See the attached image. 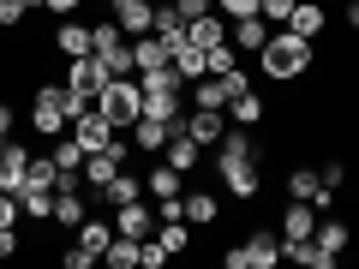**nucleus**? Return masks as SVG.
Segmentation results:
<instances>
[{
	"instance_id": "nucleus-31",
	"label": "nucleus",
	"mask_w": 359,
	"mask_h": 269,
	"mask_svg": "<svg viewBox=\"0 0 359 269\" xmlns=\"http://www.w3.org/2000/svg\"><path fill=\"white\" fill-rule=\"evenodd\" d=\"M114 48H126V30H120L114 13H108L102 25H90V54H114Z\"/></svg>"
},
{
	"instance_id": "nucleus-17",
	"label": "nucleus",
	"mask_w": 359,
	"mask_h": 269,
	"mask_svg": "<svg viewBox=\"0 0 359 269\" xmlns=\"http://www.w3.org/2000/svg\"><path fill=\"white\" fill-rule=\"evenodd\" d=\"M318 233V209L306 204V198H294V204L282 209V240H311Z\"/></svg>"
},
{
	"instance_id": "nucleus-29",
	"label": "nucleus",
	"mask_w": 359,
	"mask_h": 269,
	"mask_svg": "<svg viewBox=\"0 0 359 269\" xmlns=\"http://www.w3.org/2000/svg\"><path fill=\"white\" fill-rule=\"evenodd\" d=\"M192 108H222V114H228V84H222L216 72H204L192 84Z\"/></svg>"
},
{
	"instance_id": "nucleus-30",
	"label": "nucleus",
	"mask_w": 359,
	"mask_h": 269,
	"mask_svg": "<svg viewBox=\"0 0 359 269\" xmlns=\"http://www.w3.org/2000/svg\"><path fill=\"white\" fill-rule=\"evenodd\" d=\"M18 209H25L30 221H54V192L48 186H25V192H18Z\"/></svg>"
},
{
	"instance_id": "nucleus-4",
	"label": "nucleus",
	"mask_w": 359,
	"mask_h": 269,
	"mask_svg": "<svg viewBox=\"0 0 359 269\" xmlns=\"http://www.w3.org/2000/svg\"><path fill=\"white\" fill-rule=\"evenodd\" d=\"M108 240H114V221H90V216H84V228H78V240L60 251V263H66V269H90V263H102Z\"/></svg>"
},
{
	"instance_id": "nucleus-45",
	"label": "nucleus",
	"mask_w": 359,
	"mask_h": 269,
	"mask_svg": "<svg viewBox=\"0 0 359 269\" xmlns=\"http://www.w3.org/2000/svg\"><path fill=\"white\" fill-rule=\"evenodd\" d=\"M0 156H6V138H0Z\"/></svg>"
},
{
	"instance_id": "nucleus-42",
	"label": "nucleus",
	"mask_w": 359,
	"mask_h": 269,
	"mask_svg": "<svg viewBox=\"0 0 359 269\" xmlns=\"http://www.w3.org/2000/svg\"><path fill=\"white\" fill-rule=\"evenodd\" d=\"M13 126H18V114H13L6 102H0V138H13Z\"/></svg>"
},
{
	"instance_id": "nucleus-44",
	"label": "nucleus",
	"mask_w": 359,
	"mask_h": 269,
	"mask_svg": "<svg viewBox=\"0 0 359 269\" xmlns=\"http://www.w3.org/2000/svg\"><path fill=\"white\" fill-rule=\"evenodd\" d=\"M84 0H48V13H78Z\"/></svg>"
},
{
	"instance_id": "nucleus-16",
	"label": "nucleus",
	"mask_w": 359,
	"mask_h": 269,
	"mask_svg": "<svg viewBox=\"0 0 359 269\" xmlns=\"http://www.w3.org/2000/svg\"><path fill=\"white\" fill-rule=\"evenodd\" d=\"M96 198H102L108 209H120V204H132V198H144V174H132V167H120V174L108 179V186H102V192H96Z\"/></svg>"
},
{
	"instance_id": "nucleus-7",
	"label": "nucleus",
	"mask_w": 359,
	"mask_h": 269,
	"mask_svg": "<svg viewBox=\"0 0 359 269\" xmlns=\"http://www.w3.org/2000/svg\"><path fill=\"white\" fill-rule=\"evenodd\" d=\"M222 186H228V198H240V204H252L257 192H264V167H257V156H245V162H216Z\"/></svg>"
},
{
	"instance_id": "nucleus-15",
	"label": "nucleus",
	"mask_w": 359,
	"mask_h": 269,
	"mask_svg": "<svg viewBox=\"0 0 359 269\" xmlns=\"http://www.w3.org/2000/svg\"><path fill=\"white\" fill-rule=\"evenodd\" d=\"M186 42H198V48H216V42H228V18L222 13H204V18H186Z\"/></svg>"
},
{
	"instance_id": "nucleus-6",
	"label": "nucleus",
	"mask_w": 359,
	"mask_h": 269,
	"mask_svg": "<svg viewBox=\"0 0 359 269\" xmlns=\"http://www.w3.org/2000/svg\"><path fill=\"white\" fill-rule=\"evenodd\" d=\"M108 78H114V72L102 66V54H78V60H66V84H72V96H84V102L102 96Z\"/></svg>"
},
{
	"instance_id": "nucleus-8",
	"label": "nucleus",
	"mask_w": 359,
	"mask_h": 269,
	"mask_svg": "<svg viewBox=\"0 0 359 269\" xmlns=\"http://www.w3.org/2000/svg\"><path fill=\"white\" fill-rule=\"evenodd\" d=\"M72 138L84 144V156H90V150H108V144H114V120H108V114H102L96 102H90L84 114L72 120Z\"/></svg>"
},
{
	"instance_id": "nucleus-34",
	"label": "nucleus",
	"mask_w": 359,
	"mask_h": 269,
	"mask_svg": "<svg viewBox=\"0 0 359 269\" xmlns=\"http://www.w3.org/2000/svg\"><path fill=\"white\" fill-rule=\"evenodd\" d=\"M318 179H323V186H330V192H341V186H347V162H341V156H323Z\"/></svg>"
},
{
	"instance_id": "nucleus-40",
	"label": "nucleus",
	"mask_w": 359,
	"mask_h": 269,
	"mask_svg": "<svg viewBox=\"0 0 359 269\" xmlns=\"http://www.w3.org/2000/svg\"><path fill=\"white\" fill-rule=\"evenodd\" d=\"M18 216H25V209H18V198L0 192V228H18Z\"/></svg>"
},
{
	"instance_id": "nucleus-36",
	"label": "nucleus",
	"mask_w": 359,
	"mask_h": 269,
	"mask_svg": "<svg viewBox=\"0 0 359 269\" xmlns=\"http://www.w3.org/2000/svg\"><path fill=\"white\" fill-rule=\"evenodd\" d=\"M54 162H60V167H84V144H78V138H60V144H54Z\"/></svg>"
},
{
	"instance_id": "nucleus-26",
	"label": "nucleus",
	"mask_w": 359,
	"mask_h": 269,
	"mask_svg": "<svg viewBox=\"0 0 359 269\" xmlns=\"http://www.w3.org/2000/svg\"><path fill=\"white\" fill-rule=\"evenodd\" d=\"M264 114H269V102L257 96V90H245V96H233V102H228V120H233V126H264Z\"/></svg>"
},
{
	"instance_id": "nucleus-35",
	"label": "nucleus",
	"mask_w": 359,
	"mask_h": 269,
	"mask_svg": "<svg viewBox=\"0 0 359 269\" xmlns=\"http://www.w3.org/2000/svg\"><path fill=\"white\" fill-rule=\"evenodd\" d=\"M294 6H299V0H257V13H264V18H269L276 30H282L287 18H294Z\"/></svg>"
},
{
	"instance_id": "nucleus-11",
	"label": "nucleus",
	"mask_w": 359,
	"mask_h": 269,
	"mask_svg": "<svg viewBox=\"0 0 359 269\" xmlns=\"http://www.w3.org/2000/svg\"><path fill=\"white\" fill-rule=\"evenodd\" d=\"M30 156L36 150H25V144H13L6 138V156H0V192H25V179H30Z\"/></svg>"
},
{
	"instance_id": "nucleus-5",
	"label": "nucleus",
	"mask_w": 359,
	"mask_h": 269,
	"mask_svg": "<svg viewBox=\"0 0 359 269\" xmlns=\"http://www.w3.org/2000/svg\"><path fill=\"white\" fill-rule=\"evenodd\" d=\"M126 162H132V144H126V132H114L108 150H90V156H84V186H90V192H102Z\"/></svg>"
},
{
	"instance_id": "nucleus-41",
	"label": "nucleus",
	"mask_w": 359,
	"mask_h": 269,
	"mask_svg": "<svg viewBox=\"0 0 359 269\" xmlns=\"http://www.w3.org/2000/svg\"><path fill=\"white\" fill-rule=\"evenodd\" d=\"M0 257H18V228H0Z\"/></svg>"
},
{
	"instance_id": "nucleus-32",
	"label": "nucleus",
	"mask_w": 359,
	"mask_h": 269,
	"mask_svg": "<svg viewBox=\"0 0 359 269\" xmlns=\"http://www.w3.org/2000/svg\"><path fill=\"white\" fill-rule=\"evenodd\" d=\"M132 66H138V72H144V66H168V48H162L156 30H150V36H132Z\"/></svg>"
},
{
	"instance_id": "nucleus-18",
	"label": "nucleus",
	"mask_w": 359,
	"mask_h": 269,
	"mask_svg": "<svg viewBox=\"0 0 359 269\" xmlns=\"http://www.w3.org/2000/svg\"><path fill=\"white\" fill-rule=\"evenodd\" d=\"M269 30H276V25H269L264 13H252V18H233V48H240V54H257V48L269 42Z\"/></svg>"
},
{
	"instance_id": "nucleus-28",
	"label": "nucleus",
	"mask_w": 359,
	"mask_h": 269,
	"mask_svg": "<svg viewBox=\"0 0 359 269\" xmlns=\"http://www.w3.org/2000/svg\"><path fill=\"white\" fill-rule=\"evenodd\" d=\"M138 251H144V240L114 233V240H108V251H102V263H108V269H138Z\"/></svg>"
},
{
	"instance_id": "nucleus-13",
	"label": "nucleus",
	"mask_w": 359,
	"mask_h": 269,
	"mask_svg": "<svg viewBox=\"0 0 359 269\" xmlns=\"http://www.w3.org/2000/svg\"><path fill=\"white\" fill-rule=\"evenodd\" d=\"M168 66H174V72L186 78V90H192L198 78L210 72V60H204V48H198V42H174V54H168Z\"/></svg>"
},
{
	"instance_id": "nucleus-43",
	"label": "nucleus",
	"mask_w": 359,
	"mask_h": 269,
	"mask_svg": "<svg viewBox=\"0 0 359 269\" xmlns=\"http://www.w3.org/2000/svg\"><path fill=\"white\" fill-rule=\"evenodd\" d=\"M341 25H347V30H359V0H347V6H341Z\"/></svg>"
},
{
	"instance_id": "nucleus-9",
	"label": "nucleus",
	"mask_w": 359,
	"mask_h": 269,
	"mask_svg": "<svg viewBox=\"0 0 359 269\" xmlns=\"http://www.w3.org/2000/svg\"><path fill=\"white\" fill-rule=\"evenodd\" d=\"M108 13H114V25L126 30V36H150L156 30V6L150 0H108Z\"/></svg>"
},
{
	"instance_id": "nucleus-19",
	"label": "nucleus",
	"mask_w": 359,
	"mask_h": 269,
	"mask_svg": "<svg viewBox=\"0 0 359 269\" xmlns=\"http://www.w3.org/2000/svg\"><path fill=\"white\" fill-rule=\"evenodd\" d=\"M168 138H174V126H168V120L138 114V126H132V144H138L144 156H162V150H168Z\"/></svg>"
},
{
	"instance_id": "nucleus-20",
	"label": "nucleus",
	"mask_w": 359,
	"mask_h": 269,
	"mask_svg": "<svg viewBox=\"0 0 359 269\" xmlns=\"http://www.w3.org/2000/svg\"><path fill=\"white\" fill-rule=\"evenodd\" d=\"M162 162H174L180 174H192V167L204 162V144H198L192 132H174V138H168V150H162Z\"/></svg>"
},
{
	"instance_id": "nucleus-33",
	"label": "nucleus",
	"mask_w": 359,
	"mask_h": 269,
	"mask_svg": "<svg viewBox=\"0 0 359 269\" xmlns=\"http://www.w3.org/2000/svg\"><path fill=\"white\" fill-rule=\"evenodd\" d=\"M318 192H330V186L318 179V167H294V174H287V198H306V204H311Z\"/></svg>"
},
{
	"instance_id": "nucleus-22",
	"label": "nucleus",
	"mask_w": 359,
	"mask_h": 269,
	"mask_svg": "<svg viewBox=\"0 0 359 269\" xmlns=\"http://www.w3.org/2000/svg\"><path fill=\"white\" fill-rule=\"evenodd\" d=\"M282 257H294V263H306V269H335L341 257H330L318 240H282Z\"/></svg>"
},
{
	"instance_id": "nucleus-38",
	"label": "nucleus",
	"mask_w": 359,
	"mask_h": 269,
	"mask_svg": "<svg viewBox=\"0 0 359 269\" xmlns=\"http://www.w3.org/2000/svg\"><path fill=\"white\" fill-rule=\"evenodd\" d=\"M138 269H168V251H162V240H144V251H138Z\"/></svg>"
},
{
	"instance_id": "nucleus-27",
	"label": "nucleus",
	"mask_w": 359,
	"mask_h": 269,
	"mask_svg": "<svg viewBox=\"0 0 359 269\" xmlns=\"http://www.w3.org/2000/svg\"><path fill=\"white\" fill-rule=\"evenodd\" d=\"M54 221H60V228H84V192H78V186H66V192H54Z\"/></svg>"
},
{
	"instance_id": "nucleus-2",
	"label": "nucleus",
	"mask_w": 359,
	"mask_h": 269,
	"mask_svg": "<svg viewBox=\"0 0 359 269\" xmlns=\"http://www.w3.org/2000/svg\"><path fill=\"white\" fill-rule=\"evenodd\" d=\"M96 108H102V114L114 120V132H132V126H138V114H144L138 72H132V78H108V84H102V96H96Z\"/></svg>"
},
{
	"instance_id": "nucleus-14",
	"label": "nucleus",
	"mask_w": 359,
	"mask_h": 269,
	"mask_svg": "<svg viewBox=\"0 0 359 269\" xmlns=\"http://www.w3.org/2000/svg\"><path fill=\"white\" fill-rule=\"evenodd\" d=\"M180 179H186V174H180L174 162H156L150 174H144V192H150L156 204H174V198H180Z\"/></svg>"
},
{
	"instance_id": "nucleus-25",
	"label": "nucleus",
	"mask_w": 359,
	"mask_h": 269,
	"mask_svg": "<svg viewBox=\"0 0 359 269\" xmlns=\"http://www.w3.org/2000/svg\"><path fill=\"white\" fill-rule=\"evenodd\" d=\"M54 48H60L66 60L90 54V25H78V18H60V30H54Z\"/></svg>"
},
{
	"instance_id": "nucleus-37",
	"label": "nucleus",
	"mask_w": 359,
	"mask_h": 269,
	"mask_svg": "<svg viewBox=\"0 0 359 269\" xmlns=\"http://www.w3.org/2000/svg\"><path fill=\"white\" fill-rule=\"evenodd\" d=\"M30 13V0H0V30H18Z\"/></svg>"
},
{
	"instance_id": "nucleus-39",
	"label": "nucleus",
	"mask_w": 359,
	"mask_h": 269,
	"mask_svg": "<svg viewBox=\"0 0 359 269\" xmlns=\"http://www.w3.org/2000/svg\"><path fill=\"white\" fill-rule=\"evenodd\" d=\"M216 13H222V18H252L257 0H216Z\"/></svg>"
},
{
	"instance_id": "nucleus-24",
	"label": "nucleus",
	"mask_w": 359,
	"mask_h": 269,
	"mask_svg": "<svg viewBox=\"0 0 359 269\" xmlns=\"http://www.w3.org/2000/svg\"><path fill=\"white\" fill-rule=\"evenodd\" d=\"M287 30H294V36H306V42H323V6H318V0H299L294 18H287Z\"/></svg>"
},
{
	"instance_id": "nucleus-1",
	"label": "nucleus",
	"mask_w": 359,
	"mask_h": 269,
	"mask_svg": "<svg viewBox=\"0 0 359 269\" xmlns=\"http://www.w3.org/2000/svg\"><path fill=\"white\" fill-rule=\"evenodd\" d=\"M311 54H318V42L294 36V30H269V42L257 48V72L269 78V84H299V78L311 72Z\"/></svg>"
},
{
	"instance_id": "nucleus-21",
	"label": "nucleus",
	"mask_w": 359,
	"mask_h": 269,
	"mask_svg": "<svg viewBox=\"0 0 359 269\" xmlns=\"http://www.w3.org/2000/svg\"><path fill=\"white\" fill-rule=\"evenodd\" d=\"M311 240H318V245H323L330 257H341L347 245H353V228H347L341 216H330V209H323V221H318V233H311Z\"/></svg>"
},
{
	"instance_id": "nucleus-10",
	"label": "nucleus",
	"mask_w": 359,
	"mask_h": 269,
	"mask_svg": "<svg viewBox=\"0 0 359 269\" xmlns=\"http://www.w3.org/2000/svg\"><path fill=\"white\" fill-rule=\"evenodd\" d=\"M156 221H162V216H156L150 204H138V198L114 209V233H132V240H156Z\"/></svg>"
},
{
	"instance_id": "nucleus-23",
	"label": "nucleus",
	"mask_w": 359,
	"mask_h": 269,
	"mask_svg": "<svg viewBox=\"0 0 359 269\" xmlns=\"http://www.w3.org/2000/svg\"><path fill=\"white\" fill-rule=\"evenodd\" d=\"M180 216L192 221V228H210V221L222 216V204H216V192H186L180 198Z\"/></svg>"
},
{
	"instance_id": "nucleus-12",
	"label": "nucleus",
	"mask_w": 359,
	"mask_h": 269,
	"mask_svg": "<svg viewBox=\"0 0 359 269\" xmlns=\"http://www.w3.org/2000/svg\"><path fill=\"white\" fill-rule=\"evenodd\" d=\"M186 132H192L204 150H216V138L228 132V114H222V108H192V114H186Z\"/></svg>"
},
{
	"instance_id": "nucleus-3",
	"label": "nucleus",
	"mask_w": 359,
	"mask_h": 269,
	"mask_svg": "<svg viewBox=\"0 0 359 269\" xmlns=\"http://www.w3.org/2000/svg\"><path fill=\"white\" fill-rule=\"evenodd\" d=\"M276 263H282V233H269V228L245 233L240 245L222 251V269H276Z\"/></svg>"
}]
</instances>
